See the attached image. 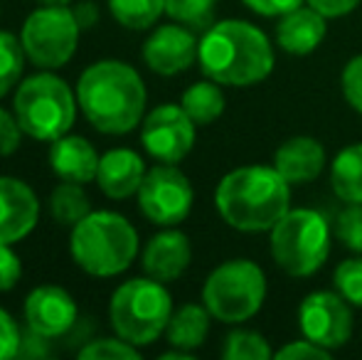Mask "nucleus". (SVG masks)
I'll list each match as a JSON object with an SVG mask.
<instances>
[{"label":"nucleus","instance_id":"f257e3e1","mask_svg":"<svg viewBox=\"0 0 362 360\" xmlns=\"http://www.w3.org/2000/svg\"><path fill=\"white\" fill-rule=\"evenodd\" d=\"M76 101L96 131L121 136L144 121L146 84L131 64L121 59H101L81 72L76 82Z\"/></svg>","mask_w":362,"mask_h":360},{"label":"nucleus","instance_id":"f03ea898","mask_svg":"<svg viewBox=\"0 0 362 360\" xmlns=\"http://www.w3.org/2000/svg\"><path fill=\"white\" fill-rule=\"evenodd\" d=\"M197 62L207 79L224 87H254L274 69L269 37L247 20H219L205 30Z\"/></svg>","mask_w":362,"mask_h":360},{"label":"nucleus","instance_id":"7ed1b4c3","mask_svg":"<svg viewBox=\"0 0 362 360\" xmlns=\"http://www.w3.org/2000/svg\"><path fill=\"white\" fill-rule=\"evenodd\" d=\"M215 207L239 232H272L291 210V182L274 166H242L219 180Z\"/></svg>","mask_w":362,"mask_h":360},{"label":"nucleus","instance_id":"20e7f679","mask_svg":"<svg viewBox=\"0 0 362 360\" xmlns=\"http://www.w3.org/2000/svg\"><path fill=\"white\" fill-rule=\"evenodd\" d=\"M69 252L76 267L91 277H116L134 265L139 232L119 212L91 210L72 227Z\"/></svg>","mask_w":362,"mask_h":360},{"label":"nucleus","instance_id":"39448f33","mask_svg":"<svg viewBox=\"0 0 362 360\" xmlns=\"http://www.w3.org/2000/svg\"><path fill=\"white\" fill-rule=\"evenodd\" d=\"M170 316L173 298L165 284L148 274L121 284L109 303V321L114 333L136 348L156 343L165 333Z\"/></svg>","mask_w":362,"mask_h":360},{"label":"nucleus","instance_id":"423d86ee","mask_svg":"<svg viewBox=\"0 0 362 360\" xmlns=\"http://www.w3.org/2000/svg\"><path fill=\"white\" fill-rule=\"evenodd\" d=\"M74 91L62 77L40 72L18 84L15 91V119L23 134L35 141H57L69 134L76 119Z\"/></svg>","mask_w":362,"mask_h":360},{"label":"nucleus","instance_id":"0eeeda50","mask_svg":"<svg viewBox=\"0 0 362 360\" xmlns=\"http://www.w3.org/2000/svg\"><path fill=\"white\" fill-rule=\"evenodd\" d=\"M333 230L325 215L310 207L291 210L272 227V257L291 277H310L330 255Z\"/></svg>","mask_w":362,"mask_h":360},{"label":"nucleus","instance_id":"6e6552de","mask_svg":"<svg viewBox=\"0 0 362 360\" xmlns=\"http://www.w3.org/2000/svg\"><path fill=\"white\" fill-rule=\"evenodd\" d=\"M267 298V277L252 260H229L207 277L202 301L212 318L229 326L257 316Z\"/></svg>","mask_w":362,"mask_h":360},{"label":"nucleus","instance_id":"1a4fd4ad","mask_svg":"<svg viewBox=\"0 0 362 360\" xmlns=\"http://www.w3.org/2000/svg\"><path fill=\"white\" fill-rule=\"evenodd\" d=\"M79 33L69 5H42L28 15L20 40L30 62L40 69H59L74 57Z\"/></svg>","mask_w":362,"mask_h":360},{"label":"nucleus","instance_id":"9d476101","mask_svg":"<svg viewBox=\"0 0 362 360\" xmlns=\"http://www.w3.org/2000/svg\"><path fill=\"white\" fill-rule=\"evenodd\" d=\"M141 212L160 227H175L190 215L195 192L187 175L175 163L153 166L139 187Z\"/></svg>","mask_w":362,"mask_h":360},{"label":"nucleus","instance_id":"9b49d317","mask_svg":"<svg viewBox=\"0 0 362 360\" xmlns=\"http://www.w3.org/2000/svg\"><path fill=\"white\" fill-rule=\"evenodd\" d=\"M353 303L338 291H313L300 301L298 326L303 338L325 351L343 348L353 338Z\"/></svg>","mask_w":362,"mask_h":360},{"label":"nucleus","instance_id":"f8f14e48","mask_svg":"<svg viewBox=\"0 0 362 360\" xmlns=\"http://www.w3.org/2000/svg\"><path fill=\"white\" fill-rule=\"evenodd\" d=\"M195 126L180 104H160L141 121V144L160 163H180L195 146Z\"/></svg>","mask_w":362,"mask_h":360},{"label":"nucleus","instance_id":"ddd939ff","mask_svg":"<svg viewBox=\"0 0 362 360\" xmlns=\"http://www.w3.org/2000/svg\"><path fill=\"white\" fill-rule=\"evenodd\" d=\"M76 303L72 294L54 284H45L28 294L25 298V323L30 331L42 338H59L69 333L76 323Z\"/></svg>","mask_w":362,"mask_h":360},{"label":"nucleus","instance_id":"4468645a","mask_svg":"<svg viewBox=\"0 0 362 360\" xmlns=\"http://www.w3.org/2000/svg\"><path fill=\"white\" fill-rule=\"evenodd\" d=\"M197 50H200V40L195 37L190 28L180 23L160 25L146 40L144 59L156 74L173 77V74L185 72L197 62Z\"/></svg>","mask_w":362,"mask_h":360},{"label":"nucleus","instance_id":"2eb2a0df","mask_svg":"<svg viewBox=\"0 0 362 360\" xmlns=\"http://www.w3.org/2000/svg\"><path fill=\"white\" fill-rule=\"evenodd\" d=\"M40 200L20 178L0 175V242L15 245L37 227Z\"/></svg>","mask_w":362,"mask_h":360},{"label":"nucleus","instance_id":"dca6fc26","mask_svg":"<svg viewBox=\"0 0 362 360\" xmlns=\"http://www.w3.org/2000/svg\"><path fill=\"white\" fill-rule=\"evenodd\" d=\"M190 260L192 247L185 232L175 230V227H165L163 232L148 240L144 250V272L148 277L168 284L185 274V269L190 267Z\"/></svg>","mask_w":362,"mask_h":360},{"label":"nucleus","instance_id":"f3484780","mask_svg":"<svg viewBox=\"0 0 362 360\" xmlns=\"http://www.w3.org/2000/svg\"><path fill=\"white\" fill-rule=\"evenodd\" d=\"M146 163L136 151L131 149H114L106 151L99 161L96 182L101 192L111 200H126L134 192H139L141 182L146 178Z\"/></svg>","mask_w":362,"mask_h":360},{"label":"nucleus","instance_id":"a211bd4d","mask_svg":"<svg viewBox=\"0 0 362 360\" xmlns=\"http://www.w3.org/2000/svg\"><path fill=\"white\" fill-rule=\"evenodd\" d=\"M274 168L291 185L313 182L325 168V149L310 136H293L284 141L274 153Z\"/></svg>","mask_w":362,"mask_h":360},{"label":"nucleus","instance_id":"6ab92c4d","mask_svg":"<svg viewBox=\"0 0 362 360\" xmlns=\"http://www.w3.org/2000/svg\"><path fill=\"white\" fill-rule=\"evenodd\" d=\"M101 156L94 151V146L84 136H59L49 146V168L62 180L72 182H89L96 178Z\"/></svg>","mask_w":362,"mask_h":360},{"label":"nucleus","instance_id":"aec40b11","mask_svg":"<svg viewBox=\"0 0 362 360\" xmlns=\"http://www.w3.org/2000/svg\"><path fill=\"white\" fill-rule=\"evenodd\" d=\"M325 40V18L308 8H296L291 13L281 15L276 25V45L288 54L303 57L310 54Z\"/></svg>","mask_w":362,"mask_h":360},{"label":"nucleus","instance_id":"412c9836","mask_svg":"<svg viewBox=\"0 0 362 360\" xmlns=\"http://www.w3.org/2000/svg\"><path fill=\"white\" fill-rule=\"evenodd\" d=\"M210 318L212 313L207 311V306H200V303L180 306L177 311H173L170 321H168V343L173 348H177V351H197L205 343L207 333H210Z\"/></svg>","mask_w":362,"mask_h":360},{"label":"nucleus","instance_id":"4be33fe9","mask_svg":"<svg viewBox=\"0 0 362 360\" xmlns=\"http://www.w3.org/2000/svg\"><path fill=\"white\" fill-rule=\"evenodd\" d=\"M330 185L343 202H362V144H350L333 158Z\"/></svg>","mask_w":362,"mask_h":360},{"label":"nucleus","instance_id":"5701e85b","mask_svg":"<svg viewBox=\"0 0 362 360\" xmlns=\"http://www.w3.org/2000/svg\"><path fill=\"white\" fill-rule=\"evenodd\" d=\"M180 106L197 126H207L224 114L227 99H224V91L217 82L205 79V82H195L182 91Z\"/></svg>","mask_w":362,"mask_h":360},{"label":"nucleus","instance_id":"b1692460","mask_svg":"<svg viewBox=\"0 0 362 360\" xmlns=\"http://www.w3.org/2000/svg\"><path fill=\"white\" fill-rule=\"evenodd\" d=\"M91 212L89 195L84 185L72 180H62L52 192H49V215L57 225L74 227Z\"/></svg>","mask_w":362,"mask_h":360},{"label":"nucleus","instance_id":"393cba45","mask_svg":"<svg viewBox=\"0 0 362 360\" xmlns=\"http://www.w3.org/2000/svg\"><path fill=\"white\" fill-rule=\"evenodd\" d=\"M116 23L129 30H148L165 13V0H109Z\"/></svg>","mask_w":362,"mask_h":360},{"label":"nucleus","instance_id":"a878e982","mask_svg":"<svg viewBox=\"0 0 362 360\" xmlns=\"http://www.w3.org/2000/svg\"><path fill=\"white\" fill-rule=\"evenodd\" d=\"M25 59L28 54H25L23 40L15 37L13 33L0 30V96H5L20 82Z\"/></svg>","mask_w":362,"mask_h":360},{"label":"nucleus","instance_id":"bb28decb","mask_svg":"<svg viewBox=\"0 0 362 360\" xmlns=\"http://www.w3.org/2000/svg\"><path fill=\"white\" fill-rule=\"evenodd\" d=\"M222 358L224 360H272L274 351L262 333L239 328V331H232L227 336Z\"/></svg>","mask_w":362,"mask_h":360},{"label":"nucleus","instance_id":"cd10ccee","mask_svg":"<svg viewBox=\"0 0 362 360\" xmlns=\"http://www.w3.org/2000/svg\"><path fill=\"white\" fill-rule=\"evenodd\" d=\"M217 0H165V13L190 30H207L215 23Z\"/></svg>","mask_w":362,"mask_h":360},{"label":"nucleus","instance_id":"c85d7f7f","mask_svg":"<svg viewBox=\"0 0 362 360\" xmlns=\"http://www.w3.org/2000/svg\"><path fill=\"white\" fill-rule=\"evenodd\" d=\"M81 360H139L141 353L136 346H131L124 338H96L89 341L84 348H79L76 353Z\"/></svg>","mask_w":362,"mask_h":360},{"label":"nucleus","instance_id":"c756f323","mask_svg":"<svg viewBox=\"0 0 362 360\" xmlns=\"http://www.w3.org/2000/svg\"><path fill=\"white\" fill-rule=\"evenodd\" d=\"M333 232L348 250L362 255V202H348L340 210Z\"/></svg>","mask_w":362,"mask_h":360},{"label":"nucleus","instance_id":"7c9ffc66","mask_svg":"<svg viewBox=\"0 0 362 360\" xmlns=\"http://www.w3.org/2000/svg\"><path fill=\"white\" fill-rule=\"evenodd\" d=\"M335 291L350 301L353 306L362 308V260H345L338 265L333 274Z\"/></svg>","mask_w":362,"mask_h":360},{"label":"nucleus","instance_id":"2f4dec72","mask_svg":"<svg viewBox=\"0 0 362 360\" xmlns=\"http://www.w3.org/2000/svg\"><path fill=\"white\" fill-rule=\"evenodd\" d=\"M340 87H343L345 101H348L358 114H362V54L353 57L345 64L343 77H340Z\"/></svg>","mask_w":362,"mask_h":360},{"label":"nucleus","instance_id":"473e14b6","mask_svg":"<svg viewBox=\"0 0 362 360\" xmlns=\"http://www.w3.org/2000/svg\"><path fill=\"white\" fill-rule=\"evenodd\" d=\"M20 346H23V336H20L18 323L5 308H0V360L18 358Z\"/></svg>","mask_w":362,"mask_h":360},{"label":"nucleus","instance_id":"72a5a7b5","mask_svg":"<svg viewBox=\"0 0 362 360\" xmlns=\"http://www.w3.org/2000/svg\"><path fill=\"white\" fill-rule=\"evenodd\" d=\"M20 277H23L20 257L13 252V247L0 242V291L15 289V284L20 281Z\"/></svg>","mask_w":362,"mask_h":360},{"label":"nucleus","instance_id":"f704fd0d","mask_svg":"<svg viewBox=\"0 0 362 360\" xmlns=\"http://www.w3.org/2000/svg\"><path fill=\"white\" fill-rule=\"evenodd\" d=\"M274 358L279 360H300V358H310V360H328L330 358V351H325V348L315 346L313 341H308V338H303V341H291L288 346L279 348L276 353H274Z\"/></svg>","mask_w":362,"mask_h":360},{"label":"nucleus","instance_id":"c9c22d12","mask_svg":"<svg viewBox=\"0 0 362 360\" xmlns=\"http://www.w3.org/2000/svg\"><path fill=\"white\" fill-rule=\"evenodd\" d=\"M20 139H23V129H20L18 119L0 109V158L15 153L20 149Z\"/></svg>","mask_w":362,"mask_h":360},{"label":"nucleus","instance_id":"e433bc0d","mask_svg":"<svg viewBox=\"0 0 362 360\" xmlns=\"http://www.w3.org/2000/svg\"><path fill=\"white\" fill-rule=\"evenodd\" d=\"M242 3L257 15H264V18H281L291 10L300 8L305 0H242Z\"/></svg>","mask_w":362,"mask_h":360},{"label":"nucleus","instance_id":"4c0bfd02","mask_svg":"<svg viewBox=\"0 0 362 360\" xmlns=\"http://www.w3.org/2000/svg\"><path fill=\"white\" fill-rule=\"evenodd\" d=\"M313 10H318L325 20L330 18H343V15L353 13L362 0H305Z\"/></svg>","mask_w":362,"mask_h":360},{"label":"nucleus","instance_id":"58836bf2","mask_svg":"<svg viewBox=\"0 0 362 360\" xmlns=\"http://www.w3.org/2000/svg\"><path fill=\"white\" fill-rule=\"evenodd\" d=\"M72 13H74L76 25H79L81 30H91L99 23V8H96V3H89V0L76 3L72 8Z\"/></svg>","mask_w":362,"mask_h":360},{"label":"nucleus","instance_id":"ea45409f","mask_svg":"<svg viewBox=\"0 0 362 360\" xmlns=\"http://www.w3.org/2000/svg\"><path fill=\"white\" fill-rule=\"evenodd\" d=\"M37 3H42V5H69L72 0H37Z\"/></svg>","mask_w":362,"mask_h":360}]
</instances>
